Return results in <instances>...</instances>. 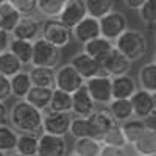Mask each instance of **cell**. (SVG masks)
Returning <instances> with one entry per match:
<instances>
[{
  "instance_id": "obj_33",
  "label": "cell",
  "mask_w": 156,
  "mask_h": 156,
  "mask_svg": "<svg viewBox=\"0 0 156 156\" xmlns=\"http://www.w3.org/2000/svg\"><path fill=\"white\" fill-rule=\"evenodd\" d=\"M69 134L75 140L84 139V137H95L94 128H92V123H90L89 117H73L72 123H70V133Z\"/></svg>"
},
{
  "instance_id": "obj_17",
  "label": "cell",
  "mask_w": 156,
  "mask_h": 156,
  "mask_svg": "<svg viewBox=\"0 0 156 156\" xmlns=\"http://www.w3.org/2000/svg\"><path fill=\"white\" fill-rule=\"evenodd\" d=\"M89 120H90V123H92L95 137L100 139V140L111 128H114L115 125H119L108 109H97L94 114L89 115Z\"/></svg>"
},
{
  "instance_id": "obj_8",
  "label": "cell",
  "mask_w": 156,
  "mask_h": 156,
  "mask_svg": "<svg viewBox=\"0 0 156 156\" xmlns=\"http://www.w3.org/2000/svg\"><path fill=\"white\" fill-rule=\"evenodd\" d=\"M100 28H101L103 37L109 39V41H115L122 33L128 30V22H126V17L123 12L112 11L100 19Z\"/></svg>"
},
{
  "instance_id": "obj_27",
  "label": "cell",
  "mask_w": 156,
  "mask_h": 156,
  "mask_svg": "<svg viewBox=\"0 0 156 156\" xmlns=\"http://www.w3.org/2000/svg\"><path fill=\"white\" fill-rule=\"evenodd\" d=\"M22 70H23V64L20 62V59L12 53V51L6 50L3 53H0V73L2 75L12 78Z\"/></svg>"
},
{
  "instance_id": "obj_34",
  "label": "cell",
  "mask_w": 156,
  "mask_h": 156,
  "mask_svg": "<svg viewBox=\"0 0 156 156\" xmlns=\"http://www.w3.org/2000/svg\"><path fill=\"white\" fill-rule=\"evenodd\" d=\"M67 0H37V12L47 19H58Z\"/></svg>"
},
{
  "instance_id": "obj_40",
  "label": "cell",
  "mask_w": 156,
  "mask_h": 156,
  "mask_svg": "<svg viewBox=\"0 0 156 156\" xmlns=\"http://www.w3.org/2000/svg\"><path fill=\"white\" fill-rule=\"evenodd\" d=\"M9 97H12L11 80H9L8 76L0 73V101H6Z\"/></svg>"
},
{
  "instance_id": "obj_42",
  "label": "cell",
  "mask_w": 156,
  "mask_h": 156,
  "mask_svg": "<svg viewBox=\"0 0 156 156\" xmlns=\"http://www.w3.org/2000/svg\"><path fill=\"white\" fill-rule=\"evenodd\" d=\"M11 39H12V34H11L9 31L0 30V53H3V51L9 50Z\"/></svg>"
},
{
  "instance_id": "obj_24",
  "label": "cell",
  "mask_w": 156,
  "mask_h": 156,
  "mask_svg": "<svg viewBox=\"0 0 156 156\" xmlns=\"http://www.w3.org/2000/svg\"><path fill=\"white\" fill-rule=\"evenodd\" d=\"M108 111L111 112V115L117 120V123H123L129 119L134 117V111H133V105H131V100H112L109 105H108Z\"/></svg>"
},
{
  "instance_id": "obj_11",
  "label": "cell",
  "mask_w": 156,
  "mask_h": 156,
  "mask_svg": "<svg viewBox=\"0 0 156 156\" xmlns=\"http://www.w3.org/2000/svg\"><path fill=\"white\" fill-rule=\"evenodd\" d=\"M131 61H129L122 51H119L115 47L112 48V51L108 55V58L101 62L103 66V73H106L109 76H120V75H126L131 70Z\"/></svg>"
},
{
  "instance_id": "obj_50",
  "label": "cell",
  "mask_w": 156,
  "mask_h": 156,
  "mask_svg": "<svg viewBox=\"0 0 156 156\" xmlns=\"http://www.w3.org/2000/svg\"><path fill=\"white\" fill-rule=\"evenodd\" d=\"M3 2H5V0H0V5H2V3H3Z\"/></svg>"
},
{
  "instance_id": "obj_21",
  "label": "cell",
  "mask_w": 156,
  "mask_h": 156,
  "mask_svg": "<svg viewBox=\"0 0 156 156\" xmlns=\"http://www.w3.org/2000/svg\"><path fill=\"white\" fill-rule=\"evenodd\" d=\"M22 14L12 6L8 0L0 5V30H5L12 33L14 28L17 27V23L20 22Z\"/></svg>"
},
{
  "instance_id": "obj_49",
  "label": "cell",
  "mask_w": 156,
  "mask_h": 156,
  "mask_svg": "<svg viewBox=\"0 0 156 156\" xmlns=\"http://www.w3.org/2000/svg\"><path fill=\"white\" fill-rule=\"evenodd\" d=\"M153 62H156V51L153 53Z\"/></svg>"
},
{
  "instance_id": "obj_39",
  "label": "cell",
  "mask_w": 156,
  "mask_h": 156,
  "mask_svg": "<svg viewBox=\"0 0 156 156\" xmlns=\"http://www.w3.org/2000/svg\"><path fill=\"white\" fill-rule=\"evenodd\" d=\"M22 16H34L37 12V0H8Z\"/></svg>"
},
{
  "instance_id": "obj_16",
  "label": "cell",
  "mask_w": 156,
  "mask_h": 156,
  "mask_svg": "<svg viewBox=\"0 0 156 156\" xmlns=\"http://www.w3.org/2000/svg\"><path fill=\"white\" fill-rule=\"evenodd\" d=\"M137 90V83L131 75H120L112 78V100H129Z\"/></svg>"
},
{
  "instance_id": "obj_28",
  "label": "cell",
  "mask_w": 156,
  "mask_h": 156,
  "mask_svg": "<svg viewBox=\"0 0 156 156\" xmlns=\"http://www.w3.org/2000/svg\"><path fill=\"white\" fill-rule=\"evenodd\" d=\"M51 95H53V89L51 87H39V86H33L30 94L27 95L28 103H31L33 106H36L37 109L45 111L51 101Z\"/></svg>"
},
{
  "instance_id": "obj_18",
  "label": "cell",
  "mask_w": 156,
  "mask_h": 156,
  "mask_svg": "<svg viewBox=\"0 0 156 156\" xmlns=\"http://www.w3.org/2000/svg\"><path fill=\"white\" fill-rule=\"evenodd\" d=\"M133 105V111H134V117L140 120H145L151 117V108H153V101H151V94L148 90L144 89H137L134 95L129 98Z\"/></svg>"
},
{
  "instance_id": "obj_36",
  "label": "cell",
  "mask_w": 156,
  "mask_h": 156,
  "mask_svg": "<svg viewBox=\"0 0 156 156\" xmlns=\"http://www.w3.org/2000/svg\"><path fill=\"white\" fill-rule=\"evenodd\" d=\"M148 125L145 123V120H140V119H136V117H133V119H129L126 122L122 123V129H123V134L128 140V144H134V142L139 139V136L144 133V129L147 128Z\"/></svg>"
},
{
  "instance_id": "obj_2",
  "label": "cell",
  "mask_w": 156,
  "mask_h": 156,
  "mask_svg": "<svg viewBox=\"0 0 156 156\" xmlns=\"http://www.w3.org/2000/svg\"><path fill=\"white\" fill-rule=\"evenodd\" d=\"M114 47L119 51H122L131 62H134L142 56H145L148 50V41L142 31L128 28L114 41Z\"/></svg>"
},
{
  "instance_id": "obj_26",
  "label": "cell",
  "mask_w": 156,
  "mask_h": 156,
  "mask_svg": "<svg viewBox=\"0 0 156 156\" xmlns=\"http://www.w3.org/2000/svg\"><path fill=\"white\" fill-rule=\"evenodd\" d=\"M137 81H139V87L148 90L150 94L156 92V62L150 61L147 64H144L139 72H137Z\"/></svg>"
},
{
  "instance_id": "obj_45",
  "label": "cell",
  "mask_w": 156,
  "mask_h": 156,
  "mask_svg": "<svg viewBox=\"0 0 156 156\" xmlns=\"http://www.w3.org/2000/svg\"><path fill=\"white\" fill-rule=\"evenodd\" d=\"M151 101H153V108H151V117H156V92L151 94Z\"/></svg>"
},
{
  "instance_id": "obj_51",
  "label": "cell",
  "mask_w": 156,
  "mask_h": 156,
  "mask_svg": "<svg viewBox=\"0 0 156 156\" xmlns=\"http://www.w3.org/2000/svg\"><path fill=\"white\" fill-rule=\"evenodd\" d=\"M136 156H139V154H136Z\"/></svg>"
},
{
  "instance_id": "obj_13",
  "label": "cell",
  "mask_w": 156,
  "mask_h": 156,
  "mask_svg": "<svg viewBox=\"0 0 156 156\" xmlns=\"http://www.w3.org/2000/svg\"><path fill=\"white\" fill-rule=\"evenodd\" d=\"M95 106L97 103L90 97L86 84L72 94V114L75 117H89L97 111Z\"/></svg>"
},
{
  "instance_id": "obj_6",
  "label": "cell",
  "mask_w": 156,
  "mask_h": 156,
  "mask_svg": "<svg viewBox=\"0 0 156 156\" xmlns=\"http://www.w3.org/2000/svg\"><path fill=\"white\" fill-rule=\"evenodd\" d=\"M84 84H86V80L76 72V69L70 62L62 64V66H59L56 69V81H55L56 89H61V90H64V92L73 94L80 87H83Z\"/></svg>"
},
{
  "instance_id": "obj_7",
  "label": "cell",
  "mask_w": 156,
  "mask_h": 156,
  "mask_svg": "<svg viewBox=\"0 0 156 156\" xmlns=\"http://www.w3.org/2000/svg\"><path fill=\"white\" fill-rule=\"evenodd\" d=\"M73 117L69 112H51L44 111V122H42V131L47 134L64 136L66 137L70 133V123Z\"/></svg>"
},
{
  "instance_id": "obj_14",
  "label": "cell",
  "mask_w": 156,
  "mask_h": 156,
  "mask_svg": "<svg viewBox=\"0 0 156 156\" xmlns=\"http://www.w3.org/2000/svg\"><path fill=\"white\" fill-rule=\"evenodd\" d=\"M73 33V37L76 42L80 44H86L89 41H94V39L100 37L101 36V28H100V20L95 19V17H84L76 27L72 30Z\"/></svg>"
},
{
  "instance_id": "obj_9",
  "label": "cell",
  "mask_w": 156,
  "mask_h": 156,
  "mask_svg": "<svg viewBox=\"0 0 156 156\" xmlns=\"http://www.w3.org/2000/svg\"><path fill=\"white\" fill-rule=\"evenodd\" d=\"M67 140L64 136L42 133L39 136L37 156H67Z\"/></svg>"
},
{
  "instance_id": "obj_35",
  "label": "cell",
  "mask_w": 156,
  "mask_h": 156,
  "mask_svg": "<svg viewBox=\"0 0 156 156\" xmlns=\"http://www.w3.org/2000/svg\"><path fill=\"white\" fill-rule=\"evenodd\" d=\"M19 140V133L11 125H0V150L5 153H14Z\"/></svg>"
},
{
  "instance_id": "obj_37",
  "label": "cell",
  "mask_w": 156,
  "mask_h": 156,
  "mask_svg": "<svg viewBox=\"0 0 156 156\" xmlns=\"http://www.w3.org/2000/svg\"><path fill=\"white\" fill-rule=\"evenodd\" d=\"M103 145H109V147H117V148H126L128 145V140L123 134V129L122 125H115L114 128H111L109 131L101 137Z\"/></svg>"
},
{
  "instance_id": "obj_41",
  "label": "cell",
  "mask_w": 156,
  "mask_h": 156,
  "mask_svg": "<svg viewBox=\"0 0 156 156\" xmlns=\"http://www.w3.org/2000/svg\"><path fill=\"white\" fill-rule=\"evenodd\" d=\"M100 156H128L125 148H117V147H109V145H103Z\"/></svg>"
},
{
  "instance_id": "obj_1",
  "label": "cell",
  "mask_w": 156,
  "mask_h": 156,
  "mask_svg": "<svg viewBox=\"0 0 156 156\" xmlns=\"http://www.w3.org/2000/svg\"><path fill=\"white\" fill-rule=\"evenodd\" d=\"M44 111L37 109L27 100H17L9 111V125L17 133H33L42 131Z\"/></svg>"
},
{
  "instance_id": "obj_38",
  "label": "cell",
  "mask_w": 156,
  "mask_h": 156,
  "mask_svg": "<svg viewBox=\"0 0 156 156\" xmlns=\"http://www.w3.org/2000/svg\"><path fill=\"white\" fill-rule=\"evenodd\" d=\"M137 14L145 27L156 23V0H147L145 5L137 11Z\"/></svg>"
},
{
  "instance_id": "obj_25",
  "label": "cell",
  "mask_w": 156,
  "mask_h": 156,
  "mask_svg": "<svg viewBox=\"0 0 156 156\" xmlns=\"http://www.w3.org/2000/svg\"><path fill=\"white\" fill-rule=\"evenodd\" d=\"M9 51H12L23 66H28L33 61V51H34V42L31 41H23V39H11L9 44Z\"/></svg>"
},
{
  "instance_id": "obj_43",
  "label": "cell",
  "mask_w": 156,
  "mask_h": 156,
  "mask_svg": "<svg viewBox=\"0 0 156 156\" xmlns=\"http://www.w3.org/2000/svg\"><path fill=\"white\" fill-rule=\"evenodd\" d=\"M9 111H11V108L6 106V103L0 101V125L9 123Z\"/></svg>"
},
{
  "instance_id": "obj_31",
  "label": "cell",
  "mask_w": 156,
  "mask_h": 156,
  "mask_svg": "<svg viewBox=\"0 0 156 156\" xmlns=\"http://www.w3.org/2000/svg\"><path fill=\"white\" fill-rule=\"evenodd\" d=\"M84 3L87 9V16L100 20L101 17H105L106 14L114 11L115 0H84Z\"/></svg>"
},
{
  "instance_id": "obj_3",
  "label": "cell",
  "mask_w": 156,
  "mask_h": 156,
  "mask_svg": "<svg viewBox=\"0 0 156 156\" xmlns=\"http://www.w3.org/2000/svg\"><path fill=\"white\" fill-rule=\"evenodd\" d=\"M61 64V48L45 41L44 37H37L34 41V51L31 66L34 67H51L58 69Z\"/></svg>"
},
{
  "instance_id": "obj_12",
  "label": "cell",
  "mask_w": 156,
  "mask_h": 156,
  "mask_svg": "<svg viewBox=\"0 0 156 156\" xmlns=\"http://www.w3.org/2000/svg\"><path fill=\"white\" fill-rule=\"evenodd\" d=\"M84 17H87V9H86L84 0H67V3L58 19L66 27L73 30Z\"/></svg>"
},
{
  "instance_id": "obj_44",
  "label": "cell",
  "mask_w": 156,
  "mask_h": 156,
  "mask_svg": "<svg viewBox=\"0 0 156 156\" xmlns=\"http://www.w3.org/2000/svg\"><path fill=\"white\" fill-rule=\"evenodd\" d=\"M147 0H123V3L128 9H134V11H139L142 6L145 5Z\"/></svg>"
},
{
  "instance_id": "obj_46",
  "label": "cell",
  "mask_w": 156,
  "mask_h": 156,
  "mask_svg": "<svg viewBox=\"0 0 156 156\" xmlns=\"http://www.w3.org/2000/svg\"><path fill=\"white\" fill-rule=\"evenodd\" d=\"M8 156H23V154H20V153H17V151H14V153H11V154H8Z\"/></svg>"
},
{
  "instance_id": "obj_4",
  "label": "cell",
  "mask_w": 156,
  "mask_h": 156,
  "mask_svg": "<svg viewBox=\"0 0 156 156\" xmlns=\"http://www.w3.org/2000/svg\"><path fill=\"white\" fill-rule=\"evenodd\" d=\"M41 37H44L45 41L51 42L53 45H56L59 48H64L73 39V33L59 19H47L42 22Z\"/></svg>"
},
{
  "instance_id": "obj_5",
  "label": "cell",
  "mask_w": 156,
  "mask_h": 156,
  "mask_svg": "<svg viewBox=\"0 0 156 156\" xmlns=\"http://www.w3.org/2000/svg\"><path fill=\"white\" fill-rule=\"evenodd\" d=\"M86 87L97 105L108 106L112 101V76L101 73L90 80H86Z\"/></svg>"
},
{
  "instance_id": "obj_15",
  "label": "cell",
  "mask_w": 156,
  "mask_h": 156,
  "mask_svg": "<svg viewBox=\"0 0 156 156\" xmlns=\"http://www.w3.org/2000/svg\"><path fill=\"white\" fill-rule=\"evenodd\" d=\"M41 30L42 23L39 22L34 16H22L20 22L12 31V37L16 39H23V41H31L34 42L37 37H41Z\"/></svg>"
},
{
  "instance_id": "obj_20",
  "label": "cell",
  "mask_w": 156,
  "mask_h": 156,
  "mask_svg": "<svg viewBox=\"0 0 156 156\" xmlns=\"http://www.w3.org/2000/svg\"><path fill=\"white\" fill-rule=\"evenodd\" d=\"M133 150L139 156H153L156 154V128L147 126L139 139L133 144Z\"/></svg>"
},
{
  "instance_id": "obj_22",
  "label": "cell",
  "mask_w": 156,
  "mask_h": 156,
  "mask_svg": "<svg viewBox=\"0 0 156 156\" xmlns=\"http://www.w3.org/2000/svg\"><path fill=\"white\" fill-rule=\"evenodd\" d=\"M11 80V90H12V97H16L17 100H25L27 95L30 94V90L33 87V81L30 72H19L17 75H14Z\"/></svg>"
},
{
  "instance_id": "obj_47",
  "label": "cell",
  "mask_w": 156,
  "mask_h": 156,
  "mask_svg": "<svg viewBox=\"0 0 156 156\" xmlns=\"http://www.w3.org/2000/svg\"><path fill=\"white\" fill-rule=\"evenodd\" d=\"M0 156H8V153H5V151H2V150H0Z\"/></svg>"
},
{
  "instance_id": "obj_52",
  "label": "cell",
  "mask_w": 156,
  "mask_h": 156,
  "mask_svg": "<svg viewBox=\"0 0 156 156\" xmlns=\"http://www.w3.org/2000/svg\"><path fill=\"white\" fill-rule=\"evenodd\" d=\"M153 156H156V154H153Z\"/></svg>"
},
{
  "instance_id": "obj_32",
  "label": "cell",
  "mask_w": 156,
  "mask_h": 156,
  "mask_svg": "<svg viewBox=\"0 0 156 156\" xmlns=\"http://www.w3.org/2000/svg\"><path fill=\"white\" fill-rule=\"evenodd\" d=\"M39 150V136L33 133H20L16 151L23 156H37Z\"/></svg>"
},
{
  "instance_id": "obj_19",
  "label": "cell",
  "mask_w": 156,
  "mask_h": 156,
  "mask_svg": "<svg viewBox=\"0 0 156 156\" xmlns=\"http://www.w3.org/2000/svg\"><path fill=\"white\" fill-rule=\"evenodd\" d=\"M112 48H114L112 41H109V39L103 37V36L94 39V41H89V42H86L83 45V51H84V53H87L89 56H92L98 62L105 61L108 58V55L112 51Z\"/></svg>"
},
{
  "instance_id": "obj_29",
  "label": "cell",
  "mask_w": 156,
  "mask_h": 156,
  "mask_svg": "<svg viewBox=\"0 0 156 156\" xmlns=\"http://www.w3.org/2000/svg\"><path fill=\"white\" fill-rule=\"evenodd\" d=\"M103 148V142L95 137H84V139H76L73 150L80 156H100Z\"/></svg>"
},
{
  "instance_id": "obj_48",
  "label": "cell",
  "mask_w": 156,
  "mask_h": 156,
  "mask_svg": "<svg viewBox=\"0 0 156 156\" xmlns=\"http://www.w3.org/2000/svg\"><path fill=\"white\" fill-rule=\"evenodd\" d=\"M67 156H80V154H76L75 151H72V153H70V154H67Z\"/></svg>"
},
{
  "instance_id": "obj_10",
  "label": "cell",
  "mask_w": 156,
  "mask_h": 156,
  "mask_svg": "<svg viewBox=\"0 0 156 156\" xmlns=\"http://www.w3.org/2000/svg\"><path fill=\"white\" fill-rule=\"evenodd\" d=\"M70 64L76 69V72L80 73L84 80H90L94 76H98L103 73V66L101 62H98L97 59H94L92 56H89L84 51H78L75 53L70 59Z\"/></svg>"
},
{
  "instance_id": "obj_23",
  "label": "cell",
  "mask_w": 156,
  "mask_h": 156,
  "mask_svg": "<svg viewBox=\"0 0 156 156\" xmlns=\"http://www.w3.org/2000/svg\"><path fill=\"white\" fill-rule=\"evenodd\" d=\"M30 76H31L33 86L55 89L56 69H51V67H34V66H31Z\"/></svg>"
},
{
  "instance_id": "obj_30",
  "label": "cell",
  "mask_w": 156,
  "mask_h": 156,
  "mask_svg": "<svg viewBox=\"0 0 156 156\" xmlns=\"http://www.w3.org/2000/svg\"><path fill=\"white\" fill-rule=\"evenodd\" d=\"M45 111L51 112H72V94L64 92L61 89H53V95H51V101Z\"/></svg>"
}]
</instances>
